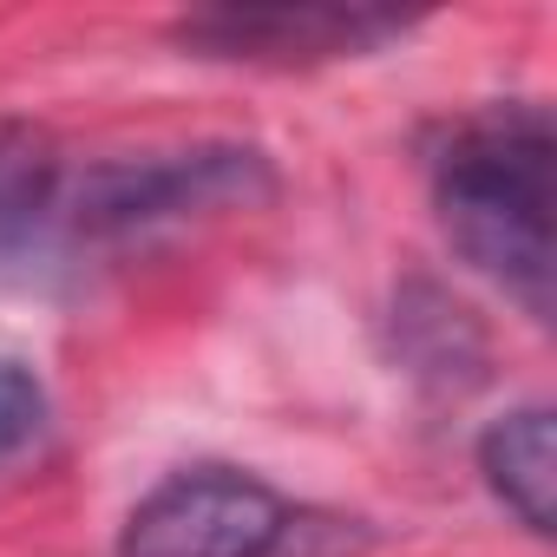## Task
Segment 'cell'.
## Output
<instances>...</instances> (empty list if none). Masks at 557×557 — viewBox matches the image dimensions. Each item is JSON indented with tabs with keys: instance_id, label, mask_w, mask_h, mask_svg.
I'll return each instance as SVG.
<instances>
[{
	"instance_id": "ba28073f",
	"label": "cell",
	"mask_w": 557,
	"mask_h": 557,
	"mask_svg": "<svg viewBox=\"0 0 557 557\" xmlns=\"http://www.w3.org/2000/svg\"><path fill=\"white\" fill-rule=\"evenodd\" d=\"M47 413H53V400H47V381L27 368V361H14V355H0V466L8 459H21L40 433H47Z\"/></svg>"
},
{
	"instance_id": "6da1fadb",
	"label": "cell",
	"mask_w": 557,
	"mask_h": 557,
	"mask_svg": "<svg viewBox=\"0 0 557 557\" xmlns=\"http://www.w3.org/2000/svg\"><path fill=\"white\" fill-rule=\"evenodd\" d=\"M550 164H557L550 112L531 99H505L453 119L426 158L446 243L485 283H498L531 322H550V275H557Z\"/></svg>"
},
{
	"instance_id": "52a82bcc",
	"label": "cell",
	"mask_w": 557,
	"mask_h": 557,
	"mask_svg": "<svg viewBox=\"0 0 557 557\" xmlns=\"http://www.w3.org/2000/svg\"><path fill=\"white\" fill-rule=\"evenodd\" d=\"M60 203V151L34 125H0V256L21 249Z\"/></svg>"
},
{
	"instance_id": "277c9868",
	"label": "cell",
	"mask_w": 557,
	"mask_h": 557,
	"mask_svg": "<svg viewBox=\"0 0 557 557\" xmlns=\"http://www.w3.org/2000/svg\"><path fill=\"white\" fill-rule=\"evenodd\" d=\"M413 34L394 8H203L171 21V40L223 66H329L361 60Z\"/></svg>"
},
{
	"instance_id": "5b68a950",
	"label": "cell",
	"mask_w": 557,
	"mask_h": 557,
	"mask_svg": "<svg viewBox=\"0 0 557 557\" xmlns=\"http://www.w3.org/2000/svg\"><path fill=\"white\" fill-rule=\"evenodd\" d=\"M387 348H394V368H407L420 387L433 394H466L485 381V361H492V342H485V322L453 296L440 289L433 275H407L394 289V309H387Z\"/></svg>"
},
{
	"instance_id": "7a4b0ae2",
	"label": "cell",
	"mask_w": 557,
	"mask_h": 557,
	"mask_svg": "<svg viewBox=\"0 0 557 557\" xmlns=\"http://www.w3.org/2000/svg\"><path fill=\"white\" fill-rule=\"evenodd\" d=\"M275 197V164L256 145H177V151H132L92 164L73 190L60 184L53 216H66L86 243H132L158 230H184L203 216L256 210Z\"/></svg>"
},
{
	"instance_id": "3957f363",
	"label": "cell",
	"mask_w": 557,
	"mask_h": 557,
	"mask_svg": "<svg viewBox=\"0 0 557 557\" xmlns=\"http://www.w3.org/2000/svg\"><path fill=\"white\" fill-rule=\"evenodd\" d=\"M302 511L243 466H177L119 524V557H283Z\"/></svg>"
},
{
	"instance_id": "8992f818",
	"label": "cell",
	"mask_w": 557,
	"mask_h": 557,
	"mask_svg": "<svg viewBox=\"0 0 557 557\" xmlns=\"http://www.w3.org/2000/svg\"><path fill=\"white\" fill-rule=\"evenodd\" d=\"M472 459H479L485 492L531 537H550V524H557V440H550V407L544 400H524V407L498 413L479 433V453Z\"/></svg>"
}]
</instances>
